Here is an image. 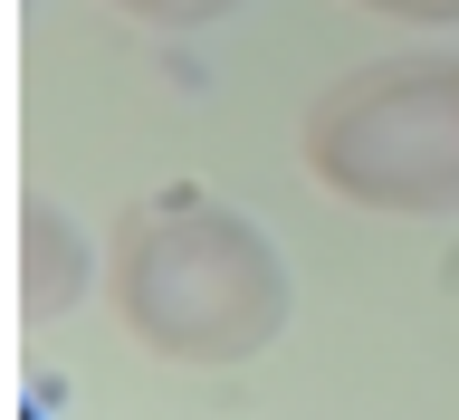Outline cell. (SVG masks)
Segmentation results:
<instances>
[{
  "label": "cell",
  "mask_w": 459,
  "mask_h": 420,
  "mask_svg": "<svg viewBox=\"0 0 459 420\" xmlns=\"http://www.w3.org/2000/svg\"><path fill=\"white\" fill-rule=\"evenodd\" d=\"M106 296L125 315V335L182 373L258 364L297 315V278H287L278 239L249 210H230L221 192H192V182H163L153 201H134L115 220Z\"/></svg>",
  "instance_id": "obj_1"
},
{
  "label": "cell",
  "mask_w": 459,
  "mask_h": 420,
  "mask_svg": "<svg viewBox=\"0 0 459 420\" xmlns=\"http://www.w3.org/2000/svg\"><path fill=\"white\" fill-rule=\"evenodd\" d=\"M307 172L373 220H459V57H373L307 106Z\"/></svg>",
  "instance_id": "obj_2"
},
{
  "label": "cell",
  "mask_w": 459,
  "mask_h": 420,
  "mask_svg": "<svg viewBox=\"0 0 459 420\" xmlns=\"http://www.w3.org/2000/svg\"><path fill=\"white\" fill-rule=\"evenodd\" d=\"M125 20H153V29H201V20H230L239 0H115Z\"/></svg>",
  "instance_id": "obj_3"
},
{
  "label": "cell",
  "mask_w": 459,
  "mask_h": 420,
  "mask_svg": "<svg viewBox=\"0 0 459 420\" xmlns=\"http://www.w3.org/2000/svg\"><path fill=\"white\" fill-rule=\"evenodd\" d=\"M354 10H383V20H411V29H459V0H354Z\"/></svg>",
  "instance_id": "obj_4"
}]
</instances>
